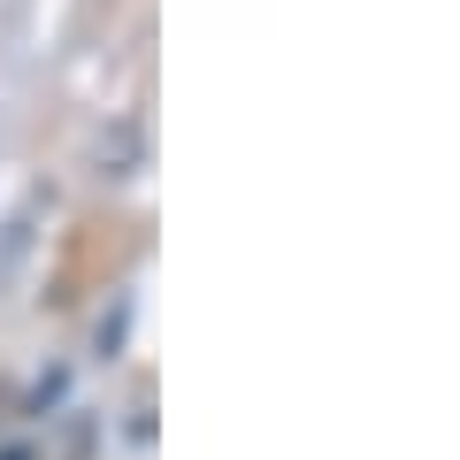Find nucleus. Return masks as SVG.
I'll list each match as a JSON object with an SVG mask.
<instances>
[]
</instances>
